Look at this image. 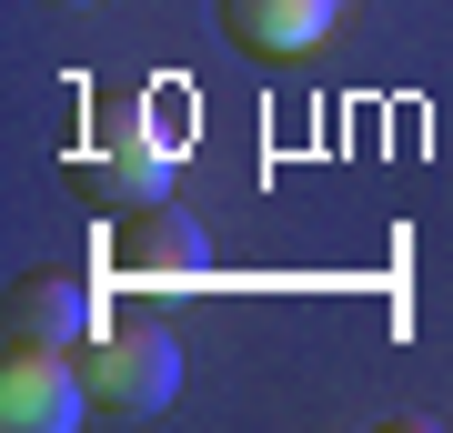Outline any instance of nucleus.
I'll return each instance as SVG.
<instances>
[{
  "label": "nucleus",
  "instance_id": "f257e3e1",
  "mask_svg": "<svg viewBox=\"0 0 453 433\" xmlns=\"http://www.w3.org/2000/svg\"><path fill=\"white\" fill-rule=\"evenodd\" d=\"M81 383H91V414L101 423H151L172 414L181 393V343L172 322H101L81 343Z\"/></svg>",
  "mask_w": 453,
  "mask_h": 433
},
{
  "label": "nucleus",
  "instance_id": "423d86ee",
  "mask_svg": "<svg viewBox=\"0 0 453 433\" xmlns=\"http://www.w3.org/2000/svg\"><path fill=\"white\" fill-rule=\"evenodd\" d=\"M91 322H101V303H91V282H81V273H20V282H11V333L81 353Z\"/></svg>",
  "mask_w": 453,
  "mask_h": 433
},
{
  "label": "nucleus",
  "instance_id": "39448f33",
  "mask_svg": "<svg viewBox=\"0 0 453 433\" xmlns=\"http://www.w3.org/2000/svg\"><path fill=\"white\" fill-rule=\"evenodd\" d=\"M342 20V0H222V41L252 61H292Z\"/></svg>",
  "mask_w": 453,
  "mask_h": 433
},
{
  "label": "nucleus",
  "instance_id": "7ed1b4c3",
  "mask_svg": "<svg viewBox=\"0 0 453 433\" xmlns=\"http://www.w3.org/2000/svg\"><path fill=\"white\" fill-rule=\"evenodd\" d=\"M0 423H11V433H71V423H91L81 363H71L61 343L11 333V343H0Z\"/></svg>",
  "mask_w": 453,
  "mask_h": 433
},
{
  "label": "nucleus",
  "instance_id": "20e7f679",
  "mask_svg": "<svg viewBox=\"0 0 453 433\" xmlns=\"http://www.w3.org/2000/svg\"><path fill=\"white\" fill-rule=\"evenodd\" d=\"M111 273L121 282H202L211 273V242H202V222L172 192H151V202L111 212Z\"/></svg>",
  "mask_w": 453,
  "mask_h": 433
},
{
  "label": "nucleus",
  "instance_id": "0eeeda50",
  "mask_svg": "<svg viewBox=\"0 0 453 433\" xmlns=\"http://www.w3.org/2000/svg\"><path fill=\"white\" fill-rule=\"evenodd\" d=\"M41 11H91V0H41Z\"/></svg>",
  "mask_w": 453,
  "mask_h": 433
},
{
  "label": "nucleus",
  "instance_id": "f03ea898",
  "mask_svg": "<svg viewBox=\"0 0 453 433\" xmlns=\"http://www.w3.org/2000/svg\"><path fill=\"white\" fill-rule=\"evenodd\" d=\"M162 131H151V112H142V101H101V112H91V131H81V142H71V161H61V182H71V192H81V202H101V212H121V202H151V192H162Z\"/></svg>",
  "mask_w": 453,
  "mask_h": 433
}]
</instances>
